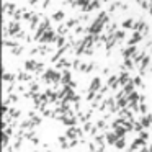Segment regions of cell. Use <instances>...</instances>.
Instances as JSON below:
<instances>
[{"label":"cell","instance_id":"cell-5","mask_svg":"<svg viewBox=\"0 0 152 152\" xmlns=\"http://www.w3.org/2000/svg\"><path fill=\"white\" fill-rule=\"evenodd\" d=\"M129 80H131V77H129V72H128V70H123V72L121 74H119V75H118V83H119V87H121V88H123V87H124L126 85V83H128L129 82Z\"/></svg>","mask_w":152,"mask_h":152},{"label":"cell","instance_id":"cell-17","mask_svg":"<svg viewBox=\"0 0 152 152\" xmlns=\"http://www.w3.org/2000/svg\"><path fill=\"white\" fill-rule=\"evenodd\" d=\"M116 38H118V43H121L123 39L126 38V33H124V30H116Z\"/></svg>","mask_w":152,"mask_h":152},{"label":"cell","instance_id":"cell-19","mask_svg":"<svg viewBox=\"0 0 152 152\" xmlns=\"http://www.w3.org/2000/svg\"><path fill=\"white\" fill-rule=\"evenodd\" d=\"M4 82H8V83H10V82H15V75H13V74L5 72V74H4Z\"/></svg>","mask_w":152,"mask_h":152},{"label":"cell","instance_id":"cell-15","mask_svg":"<svg viewBox=\"0 0 152 152\" xmlns=\"http://www.w3.org/2000/svg\"><path fill=\"white\" fill-rule=\"evenodd\" d=\"M67 33H69V26H67V25H61V26L57 28V34H62V36H66Z\"/></svg>","mask_w":152,"mask_h":152},{"label":"cell","instance_id":"cell-2","mask_svg":"<svg viewBox=\"0 0 152 152\" xmlns=\"http://www.w3.org/2000/svg\"><path fill=\"white\" fill-rule=\"evenodd\" d=\"M129 149H131V151H147V141L137 137V139H134V141L131 142Z\"/></svg>","mask_w":152,"mask_h":152},{"label":"cell","instance_id":"cell-7","mask_svg":"<svg viewBox=\"0 0 152 152\" xmlns=\"http://www.w3.org/2000/svg\"><path fill=\"white\" fill-rule=\"evenodd\" d=\"M142 39H144V36L141 34V31H134V33H132V36H131V39L128 41V44H129V46H136V44L141 43Z\"/></svg>","mask_w":152,"mask_h":152},{"label":"cell","instance_id":"cell-20","mask_svg":"<svg viewBox=\"0 0 152 152\" xmlns=\"http://www.w3.org/2000/svg\"><path fill=\"white\" fill-rule=\"evenodd\" d=\"M132 82H134V85L136 87H144L142 85V75H137V77H132Z\"/></svg>","mask_w":152,"mask_h":152},{"label":"cell","instance_id":"cell-23","mask_svg":"<svg viewBox=\"0 0 152 152\" xmlns=\"http://www.w3.org/2000/svg\"><path fill=\"white\" fill-rule=\"evenodd\" d=\"M139 137L144 139V141H149V137H151V134H149L145 129H142V131H139Z\"/></svg>","mask_w":152,"mask_h":152},{"label":"cell","instance_id":"cell-18","mask_svg":"<svg viewBox=\"0 0 152 152\" xmlns=\"http://www.w3.org/2000/svg\"><path fill=\"white\" fill-rule=\"evenodd\" d=\"M4 46L5 48H15V46H18V43L13 39H4Z\"/></svg>","mask_w":152,"mask_h":152},{"label":"cell","instance_id":"cell-9","mask_svg":"<svg viewBox=\"0 0 152 152\" xmlns=\"http://www.w3.org/2000/svg\"><path fill=\"white\" fill-rule=\"evenodd\" d=\"M121 53H123V59H128V57H132L136 53H137V48H136V46H129V44H128V48H124Z\"/></svg>","mask_w":152,"mask_h":152},{"label":"cell","instance_id":"cell-6","mask_svg":"<svg viewBox=\"0 0 152 152\" xmlns=\"http://www.w3.org/2000/svg\"><path fill=\"white\" fill-rule=\"evenodd\" d=\"M15 12H17V5H15V4H12V2H7V4H4V15L13 17Z\"/></svg>","mask_w":152,"mask_h":152},{"label":"cell","instance_id":"cell-25","mask_svg":"<svg viewBox=\"0 0 152 152\" xmlns=\"http://www.w3.org/2000/svg\"><path fill=\"white\" fill-rule=\"evenodd\" d=\"M49 4H51V0H44V2H43V8H48V7H49Z\"/></svg>","mask_w":152,"mask_h":152},{"label":"cell","instance_id":"cell-16","mask_svg":"<svg viewBox=\"0 0 152 152\" xmlns=\"http://www.w3.org/2000/svg\"><path fill=\"white\" fill-rule=\"evenodd\" d=\"M30 79H31L30 74H25V72H20V74H18V80H20V82H28Z\"/></svg>","mask_w":152,"mask_h":152},{"label":"cell","instance_id":"cell-22","mask_svg":"<svg viewBox=\"0 0 152 152\" xmlns=\"http://www.w3.org/2000/svg\"><path fill=\"white\" fill-rule=\"evenodd\" d=\"M21 53H23V48H21V46H15V48H12V54H13V56H20Z\"/></svg>","mask_w":152,"mask_h":152},{"label":"cell","instance_id":"cell-14","mask_svg":"<svg viewBox=\"0 0 152 152\" xmlns=\"http://www.w3.org/2000/svg\"><path fill=\"white\" fill-rule=\"evenodd\" d=\"M115 147L119 149V151H121V149H126V139L124 137H119L118 141L115 142Z\"/></svg>","mask_w":152,"mask_h":152},{"label":"cell","instance_id":"cell-26","mask_svg":"<svg viewBox=\"0 0 152 152\" xmlns=\"http://www.w3.org/2000/svg\"><path fill=\"white\" fill-rule=\"evenodd\" d=\"M36 2H38V0H30V5H34Z\"/></svg>","mask_w":152,"mask_h":152},{"label":"cell","instance_id":"cell-11","mask_svg":"<svg viewBox=\"0 0 152 152\" xmlns=\"http://www.w3.org/2000/svg\"><path fill=\"white\" fill-rule=\"evenodd\" d=\"M38 64L39 62H36L34 59H28L26 62H25V70H26V72H36Z\"/></svg>","mask_w":152,"mask_h":152},{"label":"cell","instance_id":"cell-10","mask_svg":"<svg viewBox=\"0 0 152 152\" xmlns=\"http://www.w3.org/2000/svg\"><path fill=\"white\" fill-rule=\"evenodd\" d=\"M105 139H106V142H108L110 145H115V142L119 139V136L116 134V131H111V132H105Z\"/></svg>","mask_w":152,"mask_h":152},{"label":"cell","instance_id":"cell-3","mask_svg":"<svg viewBox=\"0 0 152 152\" xmlns=\"http://www.w3.org/2000/svg\"><path fill=\"white\" fill-rule=\"evenodd\" d=\"M66 136L69 139H77V137H80V136H82V129L75 128V126H69V129L66 131Z\"/></svg>","mask_w":152,"mask_h":152},{"label":"cell","instance_id":"cell-24","mask_svg":"<svg viewBox=\"0 0 152 152\" xmlns=\"http://www.w3.org/2000/svg\"><path fill=\"white\" fill-rule=\"evenodd\" d=\"M83 31H85V28H83L82 25H77L75 26V34H82Z\"/></svg>","mask_w":152,"mask_h":152},{"label":"cell","instance_id":"cell-1","mask_svg":"<svg viewBox=\"0 0 152 152\" xmlns=\"http://www.w3.org/2000/svg\"><path fill=\"white\" fill-rule=\"evenodd\" d=\"M105 26H106V25L103 23V21H100L98 18H96V20L92 23V26L87 28V31H88L90 34H100V33L103 31V28H105Z\"/></svg>","mask_w":152,"mask_h":152},{"label":"cell","instance_id":"cell-13","mask_svg":"<svg viewBox=\"0 0 152 152\" xmlns=\"http://www.w3.org/2000/svg\"><path fill=\"white\" fill-rule=\"evenodd\" d=\"M132 26H134V18H128V20L123 21V28L124 30H132Z\"/></svg>","mask_w":152,"mask_h":152},{"label":"cell","instance_id":"cell-21","mask_svg":"<svg viewBox=\"0 0 152 152\" xmlns=\"http://www.w3.org/2000/svg\"><path fill=\"white\" fill-rule=\"evenodd\" d=\"M77 23H79V20H77V18H70V20H67V21H66V25L70 28V30H72L74 26H77Z\"/></svg>","mask_w":152,"mask_h":152},{"label":"cell","instance_id":"cell-4","mask_svg":"<svg viewBox=\"0 0 152 152\" xmlns=\"http://www.w3.org/2000/svg\"><path fill=\"white\" fill-rule=\"evenodd\" d=\"M7 28H8V31H10V34H12V36H17V34L21 31L20 23H18V21H15V20L12 21V23H8V25H7Z\"/></svg>","mask_w":152,"mask_h":152},{"label":"cell","instance_id":"cell-12","mask_svg":"<svg viewBox=\"0 0 152 152\" xmlns=\"http://www.w3.org/2000/svg\"><path fill=\"white\" fill-rule=\"evenodd\" d=\"M51 17H53V18H51L53 21H62L64 20V12L62 10H57V12H54Z\"/></svg>","mask_w":152,"mask_h":152},{"label":"cell","instance_id":"cell-8","mask_svg":"<svg viewBox=\"0 0 152 152\" xmlns=\"http://www.w3.org/2000/svg\"><path fill=\"white\" fill-rule=\"evenodd\" d=\"M100 88H102V79H100V77H93L92 82H90L88 90H92V92H100Z\"/></svg>","mask_w":152,"mask_h":152}]
</instances>
